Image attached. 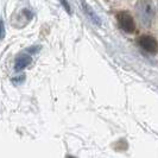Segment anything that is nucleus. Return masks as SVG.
Returning <instances> with one entry per match:
<instances>
[{
    "mask_svg": "<svg viewBox=\"0 0 158 158\" xmlns=\"http://www.w3.org/2000/svg\"><path fill=\"white\" fill-rule=\"evenodd\" d=\"M24 81H25V75L24 74H19L18 76L12 79V82L16 83V85H20V83H23Z\"/></svg>",
    "mask_w": 158,
    "mask_h": 158,
    "instance_id": "obj_6",
    "label": "nucleus"
},
{
    "mask_svg": "<svg viewBox=\"0 0 158 158\" xmlns=\"http://www.w3.org/2000/svg\"><path fill=\"white\" fill-rule=\"evenodd\" d=\"M117 20L120 26V29L123 31L127 32V33H132L135 29V24L133 18L131 16V13H128L126 11H123V12H119L117 15Z\"/></svg>",
    "mask_w": 158,
    "mask_h": 158,
    "instance_id": "obj_2",
    "label": "nucleus"
},
{
    "mask_svg": "<svg viewBox=\"0 0 158 158\" xmlns=\"http://www.w3.org/2000/svg\"><path fill=\"white\" fill-rule=\"evenodd\" d=\"M4 37H5V24L2 19H0V40H2Z\"/></svg>",
    "mask_w": 158,
    "mask_h": 158,
    "instance_id": "obj_8",
    "label": "nucleus"
},
{
    "mask_svg": "<svg viewBox=\"0 0 158 158\" xmlns=\"http://www.w3.org/2000/svg\"><path fill=\"white\" fill-rule=\"evenodd\" d=\"M138 44L143 50H145L146 52L150 54H156L158 51V42L155 37L149 36V35H144L138 40Z\"/></svg>",
    "mask_w": 158,
    "mask_h": 158,
    "instance_id": "obj_3",
    "label": "nucleus"
},
{
    "mask_svg": "<svg viewBox=\"0 0 158 158\" xmlns=\"http://www.w3.org/2000/svg\"><path fill=\"white\" fill-rule=\"evenodd\" d=\"M135 12L139 22L144 26H150L155 15H156V8L152 2V0H138L135 5Z\"/></svg>",
    "mask_w": 158,
    "mask_h": 158,
    "instance_id": "obj_1",
    "label": "nucleus"
},
{
    "mask_svg": "<svg viewBox=\"0 0 158 158\" xmlns=\"http://www.w3.org/2000/svg\"><path fill=\"white\" fill-rule=\"evenodd\" d=\"M81 5H82V10H83L85 15L87 16V18H89V20H90L93 24H95V25L100 26V25H101V19H100V17L98 16V13H96L94 10L88 5L85 0L81 1Z\"/></svg>",
    "mask_w": 158,
    "mask_h": 158,
    "instance_id": "obj_4",
    "label": "nucleus"
},
{
    "mask_svg": "<svg viewBox=\"0 0 158 158\" xmlns=\"http://www.w3.org/2000/svg\"><path fill=\"white\" fill-rule=\"evenodd\" d=\"M60 2H61V5L64 7V10L68 12V15H71V8L69 2H68V0H60Z\"/></svg>",
    "mask_w": 158,
    "mask_h": 158,
    "instance_id": "obj_7",
    "label": "nucleus"
},
{
    "mask_svg": "<svg viewBox=\"0 0 158 158\" xmlns=\"http://www.w3.org/2000/svg\"><path fill=\"white\" fill-rule=\"evenodd\" d=\"M31 62H32V57L30 55H27V54L19 55L16 60L15 68H16V70H23V69H25L27 65H30Z\"/></svg>",
    "mask_w": 158,
    "mask_h": 158,
    "instance_id": "obj_5",
    "label": "nucleus"
}]
</instances>
